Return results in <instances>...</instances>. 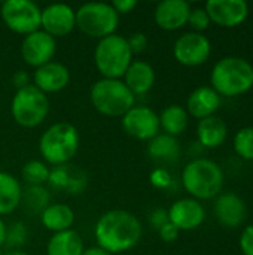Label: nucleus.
<instances>
[{
  "mask_svg": "<svg viewBox=\"0 0 253 255\" xmlns=\"http://www.w3.org/2000/svg\"><path fill=\"white\" fill-rule=\"evenodd\" d=\"M183 188L195 200L218 197L224 187V172L218 163L209 158H195L182 172Z\"/></svg>",
  "mask_w": 253,
  "mask_h": 255,
  "instance_id": "3",
  "label": "nucleus"
},
{
  "mask_svg": "<svg viewBox=\"0 0 253 255\" xmlns=\"http://www.w3.org/2000/svg\"><path fill=\"white\" fill-rule=\"evenodd\" d=\"M133 61V54L124 36L116 33L98 40L94 51L97 70L106 79H119Z\"/></svg>",
  "mask_w": 253,
  "mask_h": 255,
  "instance_id": "5",
  "label": "nucleus"
},
{
  "mask_svg": "<svg viewBox=\"0 0 253 255\" xmlns=\"http://www.w3.org/2000/svg\"><path fill=\"white\" fill-rule=\"evenodd\" d=\"M79 133L69 123H57L51 126L39 140V151L43 160L51 166H63L69 163L78 152Z\"/></svg>",
  "mask_w": 253,
  "mask_h": 255,
  "instance_id": "4",
  "label": "nucleus"
},
{
  "mask_svg": "<svg viewBox=\"0 0 253 255\" xmlns=\"http://www.w3.org/2000/svg\"><path fill=\"white\" fill-rule=\"evenodd\" d=\"M204 9L210 22L227 28L243 24L249 15V4L245 0H209Z\"/></svg>",
  "mask_w": 253,
  "mask_h": 255,
  "instance_id": "13",
  "label": "nucleus"
},
{
  "mask_svg": "<svg viewBox=\"0 0 253 255\" xmlns=\"http://www.w3.org/2000/svg\"><path fill=\"white\" fill-rule=\"evenodd\" d=\"M33 81H34L33 85L45 94L58 93L64 90L70 82V72L64 64L58 61H49L36 69L33 75Z\"/></svg>",
  "mask_w": 253,
  "mask_h": 255,
  "instance_id": "18",
  "label": "nucleus"
},
{
  "mask_svg": "<svg viewBox=\"0 0 253 255\" xmlns=\"http://www.w3.org/2000/svg\"><path fill=\"white\" fill-rule=\"evenodd\" d=\"M3 255H28V254H25V253H22V251H9V253H6V254H3Z\"/></svg>",
  "mask_w": 253,
  "mask_h": 255,
  "instance_id": "42",
  "label": "nucleus"
},
{
  "mask_svg": "<svg viewBox=\"0 0 253 255\" xmlns=\"http://www.w3.org/2000/svg\"><path fill=\"white\" fill-rule=\"evenodd\" d=\"M125 39H127V43H128L130 51H131L133 55H134V54L143 52V51L146 49V46H148V37H146V34L142 33V31L133 33V34H130L128 37H125Z\"/></svg>",
  "mask_w": 253,
  "mask_h": 255,
  "instance_id": "33",
  "label": "nucleus"
},
{
  "mask_svg": "<svg viewBox=\"0 0 253 255\" xmlns=\"http://www.w3.org/2000/svg\"><path fill=\"white\" fill-rule=\"evenodd\" d=\"M188 117L189 115L185 108L179 105H170L160 115V127L164 128L166 134L176 137L186 130Z\"/></svg>",
  "mask_w": 253,
  "mask_h": 255,
  "instance_id": "27",
  "label": "nucleus"
},
{
  "mask_svg": "<svg viewBox=\"0 0 253 255\" xmlns=\"http://www.w3.org/2000/svg\"><path fill=\"white\" fill-rule=\"evenodd\" d=\"M191 9L185 0H163L155 7V22L163 30H177L188 24Z\"/></svg>",
  "mask_w": 253,
  "mask_h": 255,
  "instance_id": "17",
  "label": "nucleus"
},
{
  "mask_svg": "<svg viewBox=\"0 0 253 255\" xmlns=\"http://www.w3.org/2000/svg\"><path fill=\"white\" fill-rule=\"evenodd\" d=\"M110 4H112L113 9L118 12V15H121V13H128V12H131V10L136 7L137 1H136V0H116V1H113V3H110Z\"/></svg>",
  "mask_w": 253,
  "mask_h": 255,
  "instance_id": "37",
  "label": "nucleus"
},
{
  "mask_svg": "<svg viewBox=\"0 0 253 255\" xmlns=\"http://www.w3.org/2000/svg\"><path fill=\"white\" fill-rule=\"evenodd\" d=\"M143 229L136 215L128 211H109L100 217L95 226L97 247L109 254H118L136 247Z\"/></svg>",
  "mask_w": 253,
  "mask_h": 255,
  "instance_id": "1",
  "label": "nucleus"
},
{
  "mask_svg": "<svg viewBox=\"0 0 253 255\" xmlns=\"http://www.w3.org/2000/svg\"><path fill=\"white\" fill-rule=\"evenodd\" d=\"M188 24L197 33L204 31L209 27V24H210V18H209L206 9L204 7H194V9H191L189 16H188Z\"/></svg>",
  "mask_w": 253,
  "mask_h": 255,
  "instance_id": "32",
  "label": "nucleus"
},
{
  "mask_svg": "<svg viewBox=\"0 0 253 255\" xmlns=\"http://www.w3.org/2000/svg\"><path fill=\"white\" fill-rule=\"evenodd\" d=\"M221 106V96L212 87L195 88L186 102V112L197 120L213 117Z\"/></svg>",
  "mask_w": 253,
  "mask_h": 255,
  "instance_id": "19",
  "label": "nucleus"
},
{
  "mask_svg": "<svg viewBox=\"0 0 253 255\" xmlns=\"http://www.w3.org/2000/svg\"><path fill=\"white\" fill-rule=\"evenodd\" d=\"M3 22L18 34H30L40 30L42 9L31 0H6L1 4Z\"/></svg>",
  "mask_w": 253,
  "mask_h": 255,
  "instance_id": "9",
  "label": "nucleus"
},
{
  "mask_svg": "<svg viewBox=\"0 0 253 255\" xmlns=\"http://www.w3.org/2000/svg\"><path fill=\"white\" fill-rule=\"evenodd\" d=\"M228 136V128L224 120L218 117H209L198 121L197 137L204 148H218L221 146Z\"/></svg>",
  "mask_w": 253,
  "mask_h": 255,
  "instance_id": "22",
  "label": "nucleus"
},
{
  "mask_svg": "<svg viewBox=\"0 0 253 255\" xmlns=\"http://www.w3.org/2000/svg\"><path fill=\"white\" fill-rule=\"evenodd\" d=\"M210 84L221 97L246 94L253 87V66L242 57H224L213 66Z\"/></svg>",
  "mask_w": 253,
  "mask_h": 255,
  "instance_id": "2",
  "label": "nucleus"
},
{
  "mask_svg": "<svg viewBox=\"0 0 253 255\" xmlns=\"http://www.w3.org/2000/svg\"><path fill=\"white\" fill-rule=\"evenodd\" d=\"M82 255H112V254H109L107 251H104V250H101V248H98V247H91V248H88V250H84Z\"/></svg>",
  "mask_w": 253,
  "mask_h": 255,
  "instance_id": "40",
  "label": "nucleus"
},
{
  "mask_svg": "<svg viewBox=\"0 0 253 255\" xmlns=\"http://www.w3.org/2000/svg\"><path fill=\"white\" fill-rule=\"evenodd\" d=\"M212 52L210 40L203 34L197 31H188L183 33L177 40L174 42L173 54L174 58L188 67H195L200 64H204Z\"/></svg>",
  "mask_w": 253,
  "mask_h": 255,
  "instance_id": "10",
  "label": "nucleus"
},
{
  "mask_svg": "<svg viewBox=\"0 0 253 255\" xmlns=\"http://www.w3.org/2000/svg\"><path fill=\"white\" fill-rule=\"evenodd\" d=\"M125 133L139 140H151L160 131V117L151 108L133 106L122 117Z\"/></svg>",
  "mask_w": 253,
  "mask_h": 255,
  "instance_id": "11",
  "label": "nucleus"
},
{
  "mask_svg": "<svg viewBox=\"0 0 253 255\" xmlns=\"http://www.w3.org/2000/svg\"><path fill=\"white\" fill-rule=\"evenodd\" d=\"M48 182L54 188L66 190L67 193H72V194H78L86 187L85 175L81 170L72 166H66V164L55 166L54 169H51Z\"/></svg>",
  "mask_w": 253,
  "mask_h": 255,
  "instance_id": "21",
  "label": "nucleus"
},
{
  "mask_svg": "<svg viewBox=\"0 0 253 255\" xmlns=\"http://www.w3.org/2000/svg\"><path fill=\"white\" fill-rule=\"evenodd\" d=\"M76 13V27L89 37L103 39L115 33L119 15L109 3L89 1L82 4Z\"/></svg>",
  "mask_w": 253,
  "mask_h": 255,
  "instance_id": "8",
  "label": "nucleus"
},
{
  "mask_svg": "<svg viewBox=\"0 0 253 255\" xmlns=\"http://www.w3.org/2000/svg\"><path fill=\"white\" fill-rule=\"evenodd\" d=\"M169 223V212L167 211H164V209H157V211H154L152 212V215H151V224L157 229V230H160L164 224H167Z\"/></svg>",
  "mask_w": 253,
  "mask_h": 255,
  "instance_id": "36",
  "label": "nucleus"
},
{
  "mask_svg": "<svg viewBox=\"0 0 253 255\" xmlns=\"http://www.w3.org/2000/svg\"><path fill=\"white\" fill-rule=\"evenodd\" d=\"M22 200L27 209H30L31 212H39V211L43 212L48 208L49 193L42 185H30V188L22 194Z\"/></svg>",
  "mask_w": 253,
  "mask_h": 255,
  "instance_id": "29",
  "label": "nucleus"
},
{
  "mask_svg": "<svg viewBox=\"0 0 253 255\" xmlns=\"http://www.w3.org/2000/svg\"><path fill=\"white\" fill-rule=\"evenodd\" d=\"M6 224L3 223V220L0 218V248L4 245V242H6Z\"/></svg>",
  "mask_w": 253,
  "mask_h": 255,
  "instance_id": "41",
  "label": "nucleus"
},
{
  "mask_svg": "<svg viewBox=\"0 0 253 255\" xmlns=\"http://www.w3.org/2000/svg\"><path fill=\"white\" fill-rule=\"evenodd\" d=\"M84 241L75 230L55 233L46 247V255H82Z\"/></svg>",
  "mask_w": 253,
  "mask_h": 255,
  "instance_id": "25",
  "label": "nucleus"
},
{
  "mask_svg": "<svg viewBox=\"0 0 253 255\" xmlns=\"http://www.w3.org/2000/svg\"><path fill=\"white\" fill-rule=\"evenodd\" d=\"M13 84L18 87V90H19V88H24V87H27V85H30V84H28V76H27V73H24V72H16V73L13 75Z\"/></svg>",
  "mask_w": 253,
  "mask_h": 255,
  "instance_id": "39",
  "label": "nucleus"
},
{
  "mask_svg": "<svg viewBox=\"0 0 253 255\" xmlns=\"http://www.w3.org/2000/svg\"><path fill=\"white\" fill-rule=\"evenodd\" d=\"M148 152L154 160L158 161H174L180 154V145L176 137L170 134H157L149 140Z\"/></svg>",
  "mask_w": 253,
  "mask_h": 255,
  "instance_id": "26",
  "label": "nucleus"
},
{
  "mask_svg": "<svg viewBox=\"0 0 253 255\" xmlns=\"http://www.w3.org/2000/svg\"><path fill=\"white\" fill-rule=\"evenodd\" d=\"M55 51H57L55 37H52L43 30H37L27 34L21 45L22 60L28 66L36 69L52 61Z\"/></svg>",
  "mask_w": 253,
  "mask_h": 255,
  "instance_id": "12",
  "label": "nucleus"
},
{
  "mask_svg": "<svg viewBox=\"0 0 253 255\" xmlns=\"http://www.w3.org/2000/svg\"><path fill=\"white\" fill-rule=\"evenodd\" d=\"M167 212H169V221L179 232L195 230L206 220V209L195 199H180L174 202Z\"/></svg>",
  "mask_w": 253,
  "mask_h": 255,
  "instance_id": "15",
  "label": "nucleus"
},
{
  "mask_svg": "<svg viewBox=\"0 0 253 255\" xmlns=\"http://www.w3.org/2000/svg\"><path fill=\"white\" fill-rule=\"evenodd\" d=\"M40 221L45 229L54 233H61L72 230L75 223V212L70 206L63 203L48 205V208L40 214Z\"/></svg>",
  "mask_w": 253,
  "mask_h": 255,
  "instance_id": "23",
  "label": "nucleus"
},
{
  "mask_svg": "<svg viewBox=\"0 0 253 255\" xmlns=\"http://www.w3.org/2000/svg\"><path fill=\"white\" fill-rule=\"evenodd\" d=\"M27 241V229L22 223H13L6 229V245L7 247H21Z\"/></svg>",
  "mask_w": 253,
  "mask_h": 255,
  "instance_id": "31",
  "label": "nucleus"
},
{
  "mask_svg": "<svg viewBox=\"0 0 253 255\" xmlns=\"http://www.w3.org/2000/svg\"><path fill=\"white\" fill-rule=\"evenodd\" d=\"M40 27L52 37L67 36L76 27V13L69 4H49L45 9H42Z\"/></svg>",
  "mask_w": 253,
  "mask_h": 255,
  "instance_id": "14",
  "label": "nucleus"
},
{
  "mask_svg": "<svg viewBox=\"0 0 253 255\" xmlns=\"http://www.w3.org/2000/svg\"><path fill=\"white\" fill-rule=\"evenodd\" d=\"M160 236H161V239L164 241V242H174L176 239H177V236H179V230L169 221L167 224H164L160 230Z\"/></svg>",
  "mask_w": 253,
  "mask_h": 255,
  "instance_id": "35",
  "label": "nucleus"
},
{
  "mask_svg": "<svg viewBox=\"0 0 253 255\" xmlns=\"http://www.w3.org/2000/svg\"><path fill=\"white\" fill-rule=\"evenodd\" d=\"M246 203L234 193L219 194L215 202V217L218 223L228 229H236L246 220Z\"/></svg>",
  "mask_w": 253,
  "mask_h": 255,
  "instance_id": "16",
  "label": "nucleus"
},
{
  "mask_svg": "<svg viewBox=\"0 0 253 255\" xmlns=\"http://www.w3.org/2000/svg\"><path fill=\"white\" fill-rule=\"evenodd\" d=\"M49 173H51V169L48 167V164L39 160H31L25 163L21 170L22 179L28 182L30 185H42L48 182Z\"/></svg>",
  "mask_w": 253,
  "mask_h": 255,
  "instance_id": "28",
  "label": "nucleus"
},
{
  "mask_svg": "<svg viewBox=\"0 0 253 255\" xmlns=\"http://www.w3.org/2000/svg\"><path fill=\"white\" fill-rule=\"evenodd\" d=\"M240 250L243 255H253V224L248 226L240 236Z\"/></svg>",
  "mask_w": 253,
  "mask_h": 255,
  "instance_id": "34",
  "label": "nucleus"
},
{
  "mask_svg": "<svg viewBox=\"0 0 253 255\" xmlns=\"http://www.w3.org/2000/svg\"><path fill=\"white\" fill-rule=\"evenodd\" d=\"M124 84L134 96L146 94L155 84V70L154 67L142 60L131 61L125 75Z\"/></svg>",
  "mask_w": 253,
  "mask_h": 255,
  "instance_id": "20",
  "label": "nucleus"
},
{
  "mask_svg": "<svg viewBox=\"0 0 253 255\" xmlns=\"http://www.w3.org/2000/svg\"><path fill=\"white\" fill-rule=\"evenodd\" d=\"M10 112L16 124L25 128L37 127L49 114V99L45 93L30 84L16 90L12 99Z\"/></svg>",
  "mask_w": 253,
  "mask_h": 255,
  "instance_id": "7",
  "label": "nucleus"
},
{
  "mask_svg": "<svg viewBox=\"0 0 253 255\" xmlns=\"http://www.w3.org/2000/svg\"><path fill=\"white\" fill-rule=\"evenodd\" d=\"M21 200L22 188L18 179L7 172H0V215L12 214Z\"/></svg>",
  "mask_w": 253,
  "mask_h": 255,
  "instance_id": "24",
  "label": "nucleus"
},
{
  "mask_svg": "<svg viewBox=\"0 0 253 255\" xmlns=\"http://www.w3.org/2000/svg\"><path fill=\"white\" fill-rule=\"evenodd\" d=\"M91 103L103 115L124 117L133 106L136 96L121 79H100L91 87Z\"/></svg>",
  "mask_w": 253,
  "mask_h": 255,
  "instance_id": "6",
  "label": "nucleus"
},
{
  "mask_svg": "<svg viewBox=\"0 0 253 255\" xmlns=\"http://www.w3.org/2000/svg\"><path fill=\"white\" fill-rule=\"evenodd\" d=\"M152 184L155 187H166L170 184V175L166 170L158 169L152 173Z\"/></svg>",
  "mask_w": 253,
  "mask_h": 255,
  "instance_id": "38",
  "label": "nucleus"
},
{
  "mask_svg": "<svg viewBox=\"0 0 253 255\" xmlns=\"http://www.w3.org/2000/svg\"><path fill=\"white\" fill-rule=\"evenodd\" d=\"M234 149L243 160H253V127H243L234 137Z\"/></svg>",
  "mask_w": 253,
  "mask_h": 255,
  "instance_id": "30",
  "label": "nucleus"
}]
</instances>
